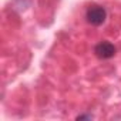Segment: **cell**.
<instances>
[{
  "label": "cell",
  "instance_id": "1",
  "mask_svg": "<svg viewBox=\"0 0 121 121\" xmlns=\"http://www.w3.org/2000/svg\"><path fill=\"white\" fill-rule=\"evenodd\" d=\"M107 19V10L100 4H91L88 6L86 12V20L91 26H101Z\"/></svg>",
  "mask_w": 121,
  "mask_h": 121
},
{
  "label": "cell",
  "instance_id": "2",
  "mask_svg": "<svg viewBox=\"0 0 121 121\" xmlns=\"http://www.w3.org/2000/svg\"><path fill=\"white\" fill-rule=\"evenodd\" d=\"M117 53V48L110 41H100L98 44H95L94 47V54L101 58V60H108V58H112Z\"/></svg>",
  "mask_w": 121,
  "mask_h": 121
},
{
  "label": "cell",
  "instance_id": "3",
  "mask_svg": "<svg viewBox=\"0 0 121 121\" xmlns=\"http://www.w3.org/2000/svg\"><path fill=\"white\" fill-rule=\"evenodd\" d=\"M77 120H93V115L91 114H81V115H77Z\"/></svg>",
  "mask_w": 121,
  "mask_h": 121
}]
</instances>
